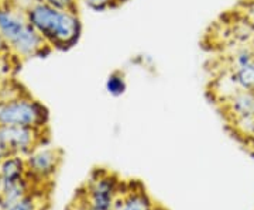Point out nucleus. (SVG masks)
Returning a JSON list of instances; mask_svg holds the SVG:
<instances>
[{"label":"nucleus","mask_w":254,"mask_h":210,"mask_svg":"<svg viewBox=\"0 0 254 210\" xmlns=\"http://www.w3.org/2000/svg\"><path fill=\"white\" fill-rule=\"evenodd\" d=\"M0 33L7 46L24 58L36 56L46 47V40L28 23L26 14L10 7H0Z\"/></svg>","instance_id":"2"},{"label":"nucleus","mask_w":254,"mask_h":210,"mask_svg":"<svg viewBox=\"0 0 254 210\" xmlns=\"http://www.w3.org/2000/svg\"><path fill=\"white\" fill-rule=\"evenodd\" d=\"M86 210H88V209H86Z\"/></svg>","instance_id":"19"},{"label":"nucleus","mask_w":254,"mask_h":210,"mask_svg":"<svg viewBox=\"0 0 254 210\" xmlns=\"http://www.w3.org/2000/svg\"><path fill=\"white\" fill-rule=\"evenodd\" d=\"M33 138V128L0 126V151H27Z\"/></svg>","instance_id":"5"},{"label":"nucleus","mask_w":254,"mask_h":210,"mask_svg":"<svg viewBox=\"0 0 254 210\" xmlns=\"http://www.w3.org/2000/svg\"><path fill=\"white\" fill-rule=\"evenodd\" d=\"M44 1L57 9L69 10V11H75V4H76V0H44Z\"/></svg>","instance_id":"16"},{"label":"nucleus","mask_w":254,"mask_h":210,"mask_svg":"<svg viewBox=\"0 0 254 210\" xmlns=\"http://www.w3.org/2000/svg\"><path fill=\"white\" fill-rule=\"evenodd\" d=\"M23 171H24V164H23V161L20 158L13 157V158L6 159L1 165V183H3V188L23 181L21 179Z\"/></svg>","instance_id":"9"},{"label":"nucleus","mask_w":254,"mask_h":210,"mask_svg":"<svg viewBox=\"0 0 254 210\" xmlns=\"http://www.w3.org/2000/svg\"><path fill=\"white\" fill-rule=\"evenodd\" d=\"M254 64V51L250 48H242L235 56V65L236 68H243Z\"/></svg>","instance_id":"13"},{"label":"nucleus","mask_w":254,"mask_h":210,"mask_svg":"<svg viewBox=\"0 0 254 210\" xmlns=\"http://www.w3.org/2000/svg\"><path fill=\"white\" fill-rule=\"evenodd\" d=\"M249 16H250V18H252V21L254 23V3L252 4V7L249 9Z\"/></svg>","instance_id":"18"},{"label":"nucleus","mask_w":254,"mask_h":210,"mask_svg":"<svg viewBox=\"0 0 254 210\" xmlns=\"http://www.w3.org/2000/svg\"><path fill=\"white\" fill-rule=\"evenodd\" d=\"M24 14L47 43L61 50L72 47L81 36V21L73 11L57 9L44 0L28 6Z\"/></svg>","instance_id":"1"},{"label":"nucleus","mask_w":254,"mask_h":210,"mask_svg":"<svg viewBox=\"0 0 254 210\" xmlns=\"http://www.w3.org/2000/svg\"><path fill=\"white\" fill-rule=\"evenodd\" d=\"M126 88L127 85L126 81H125V75L122 72H119V71H115V72L110 73L109 76H108V79H106V82H105V89L113 98L122 96L126 92Z\"/></svg>","instance_id":"11"},{"label":"nucleus","mask_w":254,"mask_h":210,"mask_svg":"<svg viewBox=\"0 0 254 210\" xmlns=\"http://www.w3.org/2000/svg\"><path fill=\"white\" fill-rule=\"evenodd\" d=\"M229 109L235 117L254 116V92L239 89L229 99Z\"/></svg>","instance_id":"7"},{"label":"nucleus","mask_w":254,"mask_h":210,"mask_svg":"<svg viewBox=\"0 0 254 210\" xmlns=\"http://www.w3.org/2000/svg\"><path fill=\"white\" fill-rule=\"evenodd\" d=\"M9 48L7 46V43H6V40H4V37L1 36V33H0V52H3V51H6Z\"/></svg>","instance_id":"17"},{"label":"nucleus","mask_w":254,"mask_h":210,"mask_svg":"<svg viewBox=\"0 0 254 210\" xmlns=\"http://www.w3.org/2000/svg\"><path fill=\"white\" fill-rule=\"evenodd\" d=\"M233 82L242 91L254 92V64L243 68H236L233 73Z\"/></svg>","instance_id":"10"},{"label":"nucleus","mask_w":254,"mask_h":210,"mask_svg":"<svg viewBox=\"0 0 254 210\" xmlns=\"http://www.w3.org/2000/svg\"><path fill=\"white\" fill-rule=\"evenodd\" d=\"M113 210H154V205L145 192H128L119 196Z\"/></svg>","instance_id":"8"},{"label":"nucleus","mask_w":254,"mask_h":210,"mask_svg":"<svg viewBox=\"0 0 254 210\" xmlns=\"http://www.w3.org/2000/svg\"><path fill=\"white\" fill-rule=\"evenodd\" d=\"M83 1L89 9L95 11H103V10L109 9L115 0H83Z\"/></svg>","instance_id":"15"},{"label":"nucleus","mask_w":254,"mask_h":210,"mask_svg":"<svg viewBox=\"0 0 254 210\" xmlns=\"http://www.w3.org/2000/svg\"><path fill=\"white\" fill-rule=\"evenodd\" d=\"M46 111L43 106L31 99H14L0 106V126L36 127L44 123Z\"/></svg>","instance_id":"3"},{"label":"nucleus","mask_w":254,"mask_h":210,"mask_svg":"<svg viewBox=\"0 0 254 210\" xmlns=\"http://www.w3.org/2000/svg\"><path fill=\"white\" fill-rule=\"evenodd\" d=\"M60 157L57 156L55 150H41L30 156L27 164L33 172L40 175L53 174L57 168Z\"/></svg>","instance_id":"6"},{"label":"nucleus","mask_w":254,"mask_h":210,"mask_svg":"<svg viewBox=\"0 0 254 210\" xmlns=\"http://www.w3.org/2000/svg\"><path fill=\"white\" fill-rule=\"evenodd\" d=\"M235 127H236L243 136L254 137V116L235 117Z\"/></svg>","instance_id":"12"},{"label":"nucleus","mask_w":254,"mask_h":210,"mask_svg":"<svg viewBox=\"0 0 254 210\" xmlns=\"http://www.w3.org/2000/svg\"><path fill=\"white\" fill-rule=\"evenodd\" d=\"M120 181L115 175H98L88 186V210H113Z\"/></svg>","instance_id":"4"},{"label":"nucleus","mask_w":254,"mask_h":210,"mask_svg":"<svg viewBox=\"0 0 254 210\" xmlns=\"http://www.w3.org/2000/svg\"><path fill=\"white\" fill-rule=\"evenodd\" d=\"M6 210H36V203L31 196H24Z\"/></svg>","instance_id":"14"}]
</instances>
